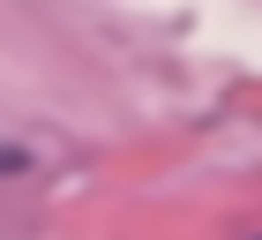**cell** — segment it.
<instances>
[{
	"mask_svg": "<svg viewBox=\"0 0 262 240\" xmlns=\"http://www.w3.org/2000/svg\"><path fill=\"white\" fill-rule=\"evenodd\" d=\"M8 173H23V150H15V143H0V180H8Z\"/></svg>",
	"mask_w": 262,
	"mask_h": 240,
	"instance_id": "6da1fadb",
	"label": "cell"
}]
</instances>
